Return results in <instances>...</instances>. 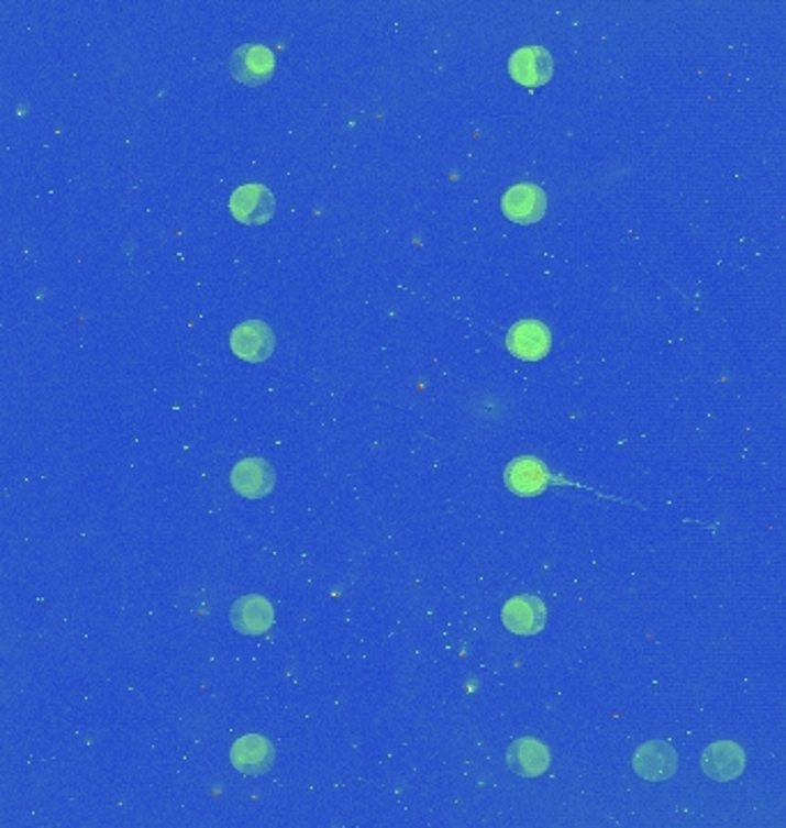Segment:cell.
Listing matches in <instances>:
<instances>
[{
	"label": "cell",
	"instance_id": "6da1fadb",
	"mask_svg": "<svg viewBox=\"0 0 786 828\" xmlns=\"http://www.w3.org/2000/svg\"><path fill=\"white\" fill-rule=\"evenodd\" d=\"M228 210H231V214L240 223L261 225L274 217L276 200L265 185L248 183L231 194V198H228Z\"/></svg>",
	"mask_w": 786,
	"mask_h": 828
},
{
	"label": "cell",
	"instance_id": "7a4b0ae2",
	"mask_svg": "<svg viewBox=\"0 0 786 828\" xmlns=\"http://www.w3.org/2000/svg\"><path fill=\"white\" fill-rule=\"evenodd\" d=\"M678 769V752L667 741H649L632 752V771L649 783H663Z\"/></svg>",
	"mask_w": 786,
	"mask_h": 828
},
{
	"label": "cell",
	"instance_id": "3957f363",
	"mask_svg": "<svg viewBox=\"0 0 786 828\" xmlns=\"http://www.w3.org/2000/svg\"><path fill=\"white\" fill-rule=\"evenodd\" d=\"M501 621L513 636H539L545 629L547 608L539 596H513L503 604Z\"/></svg>",
	"mask_w": 786,
	"mask_h": 828
},
{
	"label": "cell",
	"instance_id": "277c9868",
	"mask_svg": "<svg viewBox=\"0 0 786 828\" xmlns=\"http://www.w3.org/2000/svg\"><path fill=\"white\" fill-rule=\"evenodd\" d=\"M552 334L541 320H520L506 334V347L522 362H539L550 353Z\"/></svg>",
	"mask_w": 786,
	"mask_h": 828
},
{
	"label": "cell",
	"instance_id": "5b68a950",
	"mask_svg": "<svg viewBox=\"0 0 786 828\" xmlns=\"http://www.w3.org/2000/svg\"><path fill=\"white\" fill-rule=\"evenodd\" d=\"M274 345H276L274 332L263 320L240 322L231 332V350L244 362L256 364V362L269 360L274 353Z\"/></svg>",
	"mask_w": 786,
	"mask_h": 828
},
{
	"label": "cell",
	"instance_id": "8992f818",
	"mask_svg": "<svg viewBox=\"0 0 786 828\" xmlns=\"http://www.w3.org/2000/svg\"><path fill=\"white\" fill-rule=\"evenodd\" d=\"M501 212L516 223H536L547 212V196L534 183L513 185L501 198Z\"/></svg>",
	"mask_w": 786,
	"mask_h": 828
},
{
	"label": "cell",
	"instance_id": "52a82bcc",
	"mask_svg": "<svg viewBox=\"0 0 786 828\" xmlns=\"http://www.w3.org/2000/svg\"><path fill=\"white\" fill-rule=\"evenodd\" d=\"M274 54L263 44H244L231 56V74L244 86H263L274 74Z\"/></svg>",
	"mask_w": 786,
	"mask_h": 828
},
{
	"label": "cell",
	"instance_id": "ba28073f",
	"mask_svg": "<svg viewBox=\"0 0 786 828\" xmlns=\"http://www.w3.org/2000/svg\"><path fill=\"white\" fill-rule=\"evenodd\" d=\"M701 771L716 783H731L745 771V752L733 741H716L701 752Z\"/></svg>",
	"mask_w": 786,
	"mask_h": 828
},
{
	"label": "cell",
	"instance_id": "9c48e42d",
	"mask_svg": "<svg viewBox=\"0 0 786 828\" xmlns=\"http://www.w3.org/2000/svg\"><path fill=\"white\" fill-rule=\"evenodd\" d=\"M509 71L520 86L539 88L552 79L554 60L545 46H522L511 56Z\"/></svg>",
	"mask_w": 786,
	"mask_h": 828
},
{
	"label": "cell",
	"instance_id": "30bf717a",
	"mask_svg": "<svg viewBox=\"0 0 786 828\" xmlns=\"http://www.w3.org/2000/svg\"><path fill=\"white\" fill-rule=\"evenodd\" d=\"M276 750L267 737L246 735L231 748V762L244 775H263L274 766Z\"/></svg>",
	"mask_w": 786,
	"mask_h": 828
},
{
	"label": "cell",
	"instance_id": "8fae6325",
	"mask_svg": "<svg viewBox=\"0 0 786 828\" xmlns=\"http://www.w3.org/2000/svg\"><path fill=\"white\" fill-rule=\"evenodd\" d=\"M276 474L265 459H244L231 472V486L248 499H261L274 490Z\"/></svg>",
	"mask_w": 786,
	"mask_h": 828
},
{
	"label": "cell",
	"instance_id": "7c38bea8",
	"mask_svg": "<svg viewBox=\"0 0 786 828\" xmlns=\"http://www.w3.org/2000/svg\"><path fill=\"white\" fill-rule=\"evenodd\" d=\"M552 484V474L534 456H520L509 467H506V486H509L516 495L534 497L541 495Z\"/></svg>",
	"mask_w": 786,
	"mask_h": 828
},
{
	"label": "cell",
	"instance_id": "4fadbf2b",
	"mask_svg": "<svg viewBox=\"0 0 786 828\" xmlns=\"http://www.w3.org/2000/svg\"><path fill=\"white\" fill-rule=\"evenodd\" d=\"M231 621L244 636H265L274 623V608L265 596H242L231 608Z\"/></svg>",
	"mask_w": 786,
	"mask_h": 828
},
{
	"label": "cell",
	"instance_id": "5bb4252c",
	"mask_svg": "<svg viewBox=\"0 0 786 828\" xmlns=\"http://www.w3.org/2000/svg\"><path fill=\"white\" fill-rule=\"evenodd\" d=\"M506 762H509L513 773L522 777H539L550 766V748L534 737H524L511 743L509 752H506Z\"/></svg>",
	"mask_w": 786,
	"mask_h": 828
}]
</instances>
